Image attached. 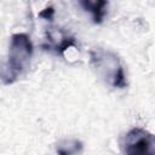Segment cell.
Wrapping results in <instances>:
<instances>
[{
    "mask_svg": "<svg viewBox=\"0 0 155 155\" xmlns=\"http://www.w3.org/2000/svg\"><path fill=\"white\" fill-rule=\"evenodd\" d=\"M33 54V44L24 33L13 34L10 39L8 54L2 67L1 79L5 85L13 84L28 69Z\"/></svg>",
    "mask_w": 155,
    "mask_h": 155,
    "instance_id": "obj_1",
    "label": "cell"
},
{
    "mask_svg": "<svg viewBox=\"0 0 155 155\" xmlns=\"http://www.w3.org/2000/svg\"><path fill=\"white\" fill-rule=\"evenodd\" d=\"M90 54L93 68L105 82L116 88H124L127 86L124 67L115 53L102 48H96L92 50Z\"/></svg>",
    "mask_w": 155,
    "mask_h": 155,
    "instance_id": "obj_2",
    "label": "cell"
},
{
    "mask_svg": "<svg viewBox=\"0 0 155 155\" xmlns=\"http://www.w3.org/2000/svg\"><path fill=\"white\" fill-rule=\"evenodd\" d=\"M125 155H155V143L153 136L144 128H132L125 138Z\"/></svg>",
    "mask_w": 155,
    "mask_h": 155,
    "instance_id": "obj_3",
    "label": "cell"
},
{
    "mask_svg": "<svg viewBox=\"0 0 155 155\" xmlns=\"http://www.w3.org/2000/svg\"><path fill=\"white\" fill-rule=\"evenodd\" d=\"M80 5L86 10L90 11L92 13V18L93 22L99 24L103 22V18L107 13V6H108V1L104 0H82L80 1Z\"/></svg>",
    "mask_w": 155,
    "mask_h": 155,
    "instance_id": "obj_4",
    "label": "cell"
},
{
    "mask_svg": "<svg viewBox=\"0 0 155 155\" xmlns=\"http://www.w3.org/2000/svg\"><path fill=\"white\" fill-rule=\"evenodd\" d=\"M82 150V143L78 139H62L56 145L58 155H79Z\"/></svg>",
    "mask_w": 155,
    "mask_h": 155,
    "instance_id": "obj_5",
    "label": "cell"
},
{
    "mask_svg": "<svg viewBox=\"0 0 155 155\" xmlns=\"http://www.w3.org/2000/svg\"><path fill=\"white\" fill-rule=\"evenodd\" d=\"M53 15H54V10H53V7H46L45 10H42L40 13H39V16L41 17V18H45V19H52L53 18Z\"/></svg>",
    "mask_w": 155,
    "mask_h": 155,
    "instance_id": "obj_6",
    "label": "cell"
}]
</instances>
